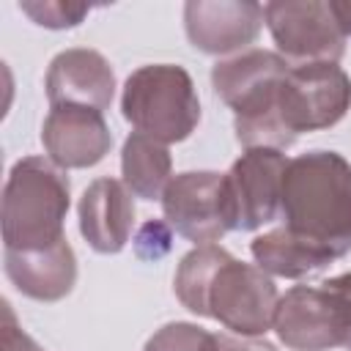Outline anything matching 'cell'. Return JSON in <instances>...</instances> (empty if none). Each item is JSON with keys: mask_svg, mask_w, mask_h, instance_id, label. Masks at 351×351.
<instances>
[{"mask_svg": "<svg viewBox=\"0 0 351 351\" xmlns=\"http://www.w3.org/2000/svg\"><path fill=\"white\" fill-rule=\"evenodd\" d=\"M173 288L189 313L214 318L239 337H261L274 326L280 302L274 280L219 244L189 250L176 269Z\"/></svg>", "mask_w": 351, "mask_h": 351, "instance_id": "6da1fadb", "label": "cell"}, {"mask_svg": "<svg viewBox=\"0 0 351 351\" xmlns=\"http://www.w3.org/2000/svg\"><path fill=\"white\" fill-rule=\"evenodd\" d=\"M285 230L326 258L351 252V165L337 151H307L288 159L280 186Z\"/></svg>", "mask_w": 351, "mask_h": 351, "instance_id": "7a4b0ae2", "label": "cell"}, {"mask_svg": "<svg viewBox=\"0 0 351 351\" xmlns=\"http://www.w3.org/2000/svg\"><path fill=\"white\" fill-rule=\"evenodd\" d=\"M71 206V186L66 173L44 159H19L3 186V244L5 250H47L66 239L63 225Z\"/></svg>", "mask_w": 351, "mask_h": 351, "instance_id": "3957f363", "label": "cell"}, {"mask_svg": "<svg viewBox=\"0 0 351 351\" xmlns=\"http://www.w3.org/2000/svg\"><path fill=\"white\" fill-rule=\"evenodd\" d=\"M288 71L291 63L280 52L269 49H247L214 63L211 85L217 96L233 110L236 140L244 148L282 151L274 107Z\"/></svg>", "mask_w": 351, "mask_h": 351, "instance_id": "277c9868", "label": "cell"}, {"mask_svg": "<svg viewBox=\"0 0 351 351\" xmlns=\"http://www.w3.org/2000/svg\"><path fill=\"white\" fill-rule=\"evenodd\" d=\"M121 112L134 132L167 145L181 143L195 132L200 121V99L186 69L176 63H148L126 77Z\"/></svg>", "mask_w": 351, "mask_h": 351, "instance_id": "5b68a950", "label": "cell"}, {"mask_svg": "<svg viewBox=\"0 0 351 351\" xmlns=\"http://www.w3.org/2000/svg\"><path fill=\"white\" fill-rule=\"evenodd\" d=\"M351 107V80L337 63L291 66L277 93V126L288 145L304 132L329 129Z\"/></svg>", "mask_w": 351, "mask_h": 351, "instance_id": "8992f818", "label": "cell"}, {"mask_svg": "<svg viewBox=\"0 0 351 351\" xmlns=\"http://www.w3.org/2000/svg\"><path fill=\"white\" fill-rule=\"evenodd\" d=\"M263 22L291 66L337 63L346 52V33L337 25L332 3L274 0L263 5Z\"/></svg>", "mask_w": 351, "mask_h": 351, "instance_id": "52a82bcc", "label": "cell"}, {"mask_svg": "<svg viewBox=\"0 0 351 351\" xmlns=\"http://www.w3.org/2000/svg\"><path fill=\"white\" fill-rule=\"evenodd\" d=\"M162 211L167 225L197 247L214 244L233 230L225 173L186 170L173 176L162 195Z\"/></svg>", "mask_w": 351, "mask_h": 351, "instance_id": "ba28073f", "label": "cell"}, {"mask_svg": "<svg viewBox=\"0 0 351 351\" xmlns=\"http://www.w3.org/2000/svg\"><path fill=\"white\" fill-rule=\"evenodd\" d=\"M285 154L274 148H244L225 173V189L233 217V230H258L280 214V186Z\"/></svg>", "mask_w": 351, "mask_h": 351, "instance_id": "9c48e42d", "label": "cell"}, {"mask_svg": "<svg viewBox=\"0 0 351 351\" xmlns=\"http://www.w3.org/2000/svg\"><path fill=\"white\" fill-rule=\"evenodd\" d=\"M41 143L60 170H80L99 165L112 145L104 112L90 107L58 104L49 110L41 126Z\"/></svg>", "mask_w": 351, "mask_h": 351, "instance_id": "30bf717a", "label": "cell"}, {"mask_svg": "<svg viewBox=\"0 0 351 351\" xmlns=\"http://www.w3.org/2000/svg\"><path fill=\"white\" fill-rule=\"evenodd\" d=\"M263 25V5L252 0H189L184 5L186 38L208 55L250 47Z\"/></svg>", "mask_w": 351, "mask_h": 351, "instance_id": "8fae6325", "label": "cell"}, {"mask_svg": "<svg viewBox=\"0 0 351 351\" xmlns=\"http://www.w3.org/2000/svg\"><path fill=\"white\" fill-rule=\"evenodd\" d=\"M47 99L52 107L74 104L104 112L115 99V71L96 49H63L47 69Z\"/></svg>", "mask_w": 351, "mask_h": 351, "instance_id": "7c38bea8", "label": "cell"}, {"mask_svg": "<svg viewBox=\"0 0 351 351\" xmlns=\"http://www.w3.org/2000/svg\"><path fill=\"white\" fill-rule=\"evenodd\" d=\"M280 337L293 351H332L343 348V332L335 307L321 285H296L277 302L274 326Z\"/></svg>", "mask_w": 351, "mask_h": 351, "instance_id": "4fadbf2b", "label": "cell"}, {"mask_svg": "<svg viewBox=\"0 0 351 351\" xmlns=\"http://www.w3.org/2000/svg\"><path fill=\"white\" fill-rule=\"evenodd\" d=\"M80 233L101 255L126 247L134 228V200L123 181L96 178L80 197Z\"/></svg>", "mask_w": 351, "mask_h": 351, "instance_id": "5bb4252c", "label": "cell"}, {"mask_svg": "<svg viewBox=\"0 0 351 351\" xmlns=\"http://www.w3.org/2000/svg\"><path fill=\"white\" fill-rule=\"evenodd\" d=\"M5 274L11 285L36 302H58L77 282V255L63 239L47 250H5Z\"/></svg>", "mask_w": 351, "mask_h": 351, "instance_id": "9a60e30c", "label": "cell"}, {"mask_svg": "<svg viewBox=\"0 0 351 351\" xmlns=\"http://www.w3.org/2000/svg\"><path fill=\"white\" fill-rule=\"evenodd\" d=\"M121 176L134 197L162 200L173 178V159L167 145L148 134L132 132L121 151Z\"/></svg>", "mask_w": 351, "mask_h": 351, "instance_id": "2e32d148", "label": "cell"}, {"mask_svg": "<svg viewBox=\"0 0 351 351\" xmlns=\"http://www.w3.org/2000/svg\"><path fill=\"white\" fill-rule=\"evenodd\" d=\"M250 252L269 277H285V280H299L332 263V258L304 244L302 239L291 236L285 228L255 236L250 244Z\"/></svg>", "mask_w": 351, "mask_h": 351, "instance_id": "e0dca14e", "label": "cell"}, {"mask_svg": "<svg viewBox=\"0 0 351 351\" xmlns=\"http://www.w3.org/2000/svg\"><path fill=\"white\" fill-rule=\"evenodd\" d=\"M143 351H219V340L197 324L173 321L156 329Z\"/></svg>", "mask_w": 351, "mask_h": 351, "instance_id": "ac0fdd59", "label": "cell"}, {"mask_svg": "<svg viewBox=\"0 0 351 351\" xmlns=\"http://www.w3.org/2000/svg\"><path fill=\"white\" fill-rule=\"evenodd\" d=\"M19 8L36 25L49 27V30L77 27L90 14V5H85V3H63V0H22Z\"/></svg>", "mask_w": 351, "mask_h": 351, "instance_id": "d6986e66", "label": "cell"}, {"mask_svg": "<svg viewBox=\"0 0 351 351\" xmlns=\"http://www.w3.org/2000/svg\"><path fill=\"white\" fill-rule=\"evenodd\" d=\"M321 288L326 291V296L335 307V315H337V324L343 332V348H351V271L324 280Z\"/></svg>", "mask_w": 351, "mask_h": 351, "instance_id": "ffe728a7", "label": "cell"}, {"mask_svg": "<svg viewBox=\"0 0 351 351\" xmlns=\"http://www.w3.org/2000/svg\"><path fill=\"white\" fill-rule=\"evenodd\" d=\"M3 351H44L14 318L11 304H3Z\"/></svg>", "mask_w": 351, "mask_h": 351, "instance_id": "44dd1931", "label": "cell"}, {"mask_svg": "<svg viewBox=\"0 0 351 351\" xmlns=\"http://www.w3.org/2000/svg\"><path fill=\"white\" fill-rule=\"evenodd\" d=\"M219 351H277L271 343L258 337H239V335H217Z\"/></svg>", "mask_w": 351, "mask_h": 351, "instance_id": "7402d4cb", "label": "cell"}, {"mask_svg": "<svg viewBox=\"0 0 351 351\" xmlns=\"http://www.w3.org/2000/svg\"><path fill=\"white\" fill-rule=\"evenodd\" d=\"M332 11H335V16H337L340 30H343L346 38H348V36H351V0H337V3H332Z\"/></svg>", "mask_w": 351, "mask_h": 351, "instance_id": "603a6c76", "label": "cell"}]
</instances>
